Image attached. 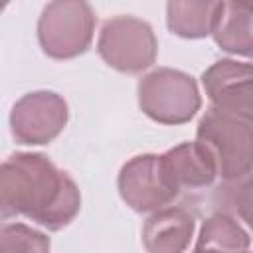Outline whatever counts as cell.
<instances>
[{
  "mask_svg": "<svg viewBox=\"0 0 253 253\" xmlns=\"http://www.w3.org/2000/svg\"><path fill=\"white\" fill-rule=\"evenodd\" d=\"M81 194L73 178L42 152H14L2 162L0 213L2 219L24 215L57 231L79 213Z\"/></svg>",
  "mask_w": 253,
  "mask_h": 253,
  "instance_id": "1",
  "label": "cell"
},
{
  "mask_svg": "<svg viewBox=\"0 0 253 253\" xmlns=\"http://www.w3.org/2000/svg\"><path fill=\"white\" fill-rule=\"evenodd\" d=\"M196 140L211 154L223 182L253 172V117L210 105L198 123Z\"/></svg>",
  "mask_w": 253,
  "mask_h": 253,
  "instance_id": "2",
  "label": "cell"
},
{
  "mask_svg": "<svg viewBox=\"0 0 253 253\" xmlns=\"http://www.w3.org/2000/svg\"><path fill=\"white\" fill-rule=\"evenodd\" d=\"M95 32V12L87 0H51L38 20V42L45 55L71 59L87 51Z\"/></svg>",
  "mask_w": 253,
  "mask_h": 253,
  "instance_id": "3",
  "label": "cell"
},
{
  "mask_svg": "<svg viewBox=\"0 0 253 253\" xmlns=\"http://www.w3.org/2000/svg\"><path fill=\"white\" fill-rule=\"evenodd\" d=\"M138 105L144 115L162 125L188 123L202 105L198 85L192 75L158 67L138 83Z\"/></svg>",
  "mask_w": 253,
  "mask_h": 253,
  "instance_id": "4",
  "label": "cell"
},
{
  "mask_svg": "<svg viewBox=\"0 0 253 253\" xmlns=\"http://www.w3.org/2000/svg\"><path fill=\"white\" fill-rule=\"evenodd\" d=\"M156 38L144 20L117 16L103 24L97 51L103 61L121 73H140L156 59Z\"/></svg>",
  "mask_w": 253,
  "mask_h": 253,
  "instance_id": "5",
  "label": "cell"
},
{
  "mask_svg": "<svg viewBox=\"0 0 253 253\" xmlns=\"http://www.w3.org/2000/svg\"><path fill=\"white\" fill-rule=\"evenodd\" d=\"M67 103L53 91H32L10 111V130L16 142L38 146L51 142L67 125Z\"/></svg>",
  "mask_w": 253,
  "mask_h": 253,
  "instance_id": "6",
  "label": "cell"
},
{
  "mask_svg": "<svg viewBox=\"0 0 253 253\" xmlns=\"http://www.w3.org/2000/svg\"><path fill=\"white\" fill-rule=\"evenodd\" d=\"M121 198L138 213L156 211L174 204L180 196L172 186L162 158L156 154H138L130 158L119 174Z\"/></svg>",
  "mask_w": 253,
  "mask_h": 253,
  "instance_id": "7",
  "label": "cell"
},
{
  "mask_svg": "<svg viewBox=\"0 0 253 253\" xmlns=\"http://www.w3.org/2000/svg\"><path fill=\"white\" fill-rule=\"evenodd\" d=\"M202 85L211 107L253 117V63L237 59L215 61L204 71Z\"/></svg>",
  "mask_w": 253,
  "mask_h": 253,
  "instance_id": "8",
  "label": "cell"
},
{
  "mask_svg": "<svg viewBox=\"0 0 253 253\" xmlns=\"http://www.w3.org/2000/svg\"><path fill=\"white\" fill-rule=\"evenodd\" d=\"M164 170L178 194H194L210 188L217 178L211 154L198 140L182 142L160 154Z\"/></svg>",
  "mask_w": 253,
  "mask_h": 253,
  "instance_id": "9",
  "label": "cell"
},
{
  "mask_svg": "<svg viewBox=\"0 0 253 253\" xmlns=\"http://www.w3.org/2000/svg\"><path fill=\"white\" fill-rule=\"evenodd\" d=\"M196 229V213L186 204L164 206L146 219L142 243L152 253H176L190 247Z\"/></svg>",
  "mask_w": 253,
  "mask_h": 253,
  "instance_id": "10",
  "label": "cell"
},
{
  "mask_svg": "<svg viewBox=\"0 0 253 253\" xmlns=\"http://www.w3.org/2000/svg\"><path fill=\"white\" fill-rule=\"evenodd\" d=\"M223 0H168L166 24L168 30L180 38H206L213 34Z\"/></svg>",
  "mask_w": 253,
  "mask_h": 253,
  "instance_id": "11",
  "label": "cell"
},
{
  "mask_svg": "<svg viewBox=\"0 0 253 253\" xmlns=\"http://www.w3.org/2000/svg\"><path fill=\"white\" fill-rule=\"evenodd\" d=\"M211 36L223 51L253 57V0H223Z\"/></svg>",
  "mask_w": 253,
  "mask_h": 253,
  "instance_id": "12",
  "label": "cell"
},
{
  "mask_svg": "<svg viewBox=\"0 0 253 253\" xmlns=\"http://www.w3.org/2000/svg\"><path fill=\"white\" fill-rule=\"evenodd\" d=\"M251 245L249 233L247 229L241 225V221L231 215L229 211L217 210L213 211L210 217H206L198 243H196V251L202 249H247Z\"/></svg>",
  "mask_w": 253,
  "mask_h": 253,
  "instance_id": "13",
  "label": "cell"
},
{
  "mask_svg": "<svg viewBox=\"0 0 253 253\" xmlns=\"http://www.w3.org/2000/svg\"><path fill=\"white\" fill-rule=\"evenodd\" d=\"M213 206L229 211L253 231V172L237 180L223 182L213 192Z\"/></svg>",
  "mask_w": 253,
  "mask_h": 253,
  "instance_id": "14",
  "label": "cell"
},
{
  "mask_svg": "<svg viewBox=\"0 0 253 253\" xmlns=\"http://www.w3.org/2000/svg\"><path fill=\"white\" fill-rule=\"evenodd\" d=\"M0 251H49V239L45 233L26 223H2L0 227Z\"/></svg>",
  "mask_w": 253,
  "mask_h": 253,
  "instance_id": "15",
  "label": "cell"
},
{
  "mask_svg": "<svg viewBox=\"0 0 253 253\" xmlns=\"http://www.w3.org/2000/svg\"><path fill=\"white\" fill-rule=\"evenodd\" d=\"M8 2H10V0H4V6H8Z\"/></svg>",
  "mask_w": 253,
  "mask_h": 253,
  "instance_id": "16",
  "label": "cell"
}]
</instances>
